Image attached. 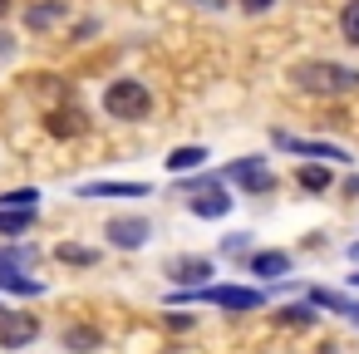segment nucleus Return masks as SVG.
Listing matches in <instances>:
<instances>
[{
	"label": "nucleus",
	"mask_w": 359,
	"mask_h": 354,
	"mask_svg": "<svg viewBox=\"0 0 359 354\" xmlns=\"http://www.w3.org/2000/svg\"><path fill=\"white\" fill-rule=\"evenodd\" d=\"M182 295H192L202 305H217V310H241V315L266 305V290H256V285H217V280H207L197 290H182Z\"/></svg>",
	"instance_id": "3"
},
{
	"label": "nucleus",
	"mask_w": 359,
	"mask_h": 354,
	"mask_svg": "<svg viewBox=\"0 0 359 354\" xmlns=\"http://www.w3.org/2000/svg\"><path fill=\"white\" fill-rule=\"evenodd\" d=\"M349 285H354V290H359V271H354V275H349Z\"/></svg>",
	"instance_id": "31"
},
{
	"label": "nucleus",
	"mask_w": 359,
	"mask_h": 354,
	"mask_svg": "<svg viewBox=\"0 0 359 354\" xmlns=\"http://www.w3.org/2000/svg\"><path fill=\"white\" fill-rule=\"evenodd\" d=\"M55 261H60V266H84V271H89V266H99V251H94V246H79V241H60V246H55Z\"/></svg>",
	"instance_id": "15"
},
{
	"label": "nucleus",
	"mask_w": 359,
	"mask_h": 354,
	"mask_svg": "<svg viewBox=\"0 0 359 354\" xmlns=\"http://www.w3.org/2000/svg\"><path fill=\"white\" fill-rule=\"evenodd\" d=\"M271 143L276 148H285V153H300V158H320V163H354L339 143H320V138H290L285 128H276L271 133Z\"/></svg>",
	"instance_id": "6"
},
{
	"label": "nucleus",
	"mask_w": 359,
	"mask_h": 354,
	"mask_svg": "<svg viewBox=\"0 0 359 354\" xmlns=\"http://www.w3.org/2000/svg\"><path fill=\"white\" fill-rule=\"evenodd\" d=\"M295 187H300V192H310V197H325V192L334 187V172H330V163H320V158L300 163V168H295Z\"/></svg>",
	"instance_id": "11"
},
{
	"label": "nucleus",
	"mask_w": 359,
	"mask_h": 354,
	"mask_svg": "<svg viewBox=\"0 0 359 354\" xmlns=\"http://www.w3.org/2000/svg\"><path fill=\"white\" fill-rule=\"evenodd\" d=\"M187 187H192V202H187V212H192V217L217 222V217H226V212L236 207V197H231L217 177H202V182H187Z\"/></svg>",
	"instance_id": "5"
},
{
	"label": "nucleus",
	"mask_w": 359,
	"mask_h": 354,
	"mask_svg": "<svg viewBox=\"0 0 359 354\" xmlns=\"http://www.w3.org/2000/svg\"><path fill=\"white\" fill-rule=\"evenodd\" d=\"M40 261L35 246H0V275H11V271H30Z\"/></svg>",
	"instance_id": "16"
},
{
	"label": "nucleus",
	"mask_w": 359,
	"mask_h": 354,
	"mask_svg": "<svg viewBox=\"0 0 359 354\" xmlns=\"http://www.w3.org/2000/svg\"><path fill=\"white\" fill-rule=\"evenodd\" d=\"M74 197H148V182H84Z\"/></svg>",
	"instance_id": "14"
},
{
	"label": "nucleus",
	"mask_w": 359,
	"mask_h": 354,
	"mask_svg": "<svg viewBox=\"0 0 359 354\" xmlns=\"http://www.w3.org/2000/svg\"><path fill=\"white\" fill-rule=\"evenodd\" d=\"M65 20V6H60V0H50V6H30L25 11V25L30 30H50V25H60Z\"/></svg>",
	"instance_id": "18"
},
{
	"label": "nucleus",
	"mask_w": 359,
	"mask_h": 354,
	"mask_svg": "<svg viewBox=\"0 0 359 354\" xmlns=\"http://www.w3.org/2000/svg\"><path fill=\"white\" fill-rule=\"evenodd\" d=\"M339 35H344V45L359 50V0H344V11H339Z\"/></svg>",
	"instance_id": "21"
},
{
	"label": "nucleus",
	"mask_w": 359,
	"mask_h": 354,
	"mask_svg": "<svg viewBox=\"0 0 359 354\" xmlns=\"http://www.w3.org/2000/svg\"><path fill=\"white\" fill-rule=\"evenodd\" d=\"M276 320H280V325H295V329H300V325H315V305H310V300H305V305H285Z\"/></svg>",
	"instance_id": "22"
},
{
	"label": "nucleus",
	"mask_w": 359,
	"mask_h": 354,
	"mask_svg": "<svg viewBox=\"0 0 359 354\" xmlns=\"http://www.w3.org/2000/svg\"><path fill=\"white\" fill-rule=\"evenodd\" d=\"M104 236H109V246H118V251H143L148 236H153V222H148V217H114V222L104 226Z\"/></svg>",
	"instance_id": "7"
},
{
	"label": "nucleus",
	"mask_w": 359,
	"mask_h": 354,
	"mask_svg": "<svg viewBox=\"0 0 359 354\" xmlns=\"http://www.w3.org/2000/svg\"><path fill=\"white\" fill-rule=\"evenodd\" d=\"M40 339V320L35 315H0V349H25Z\"/></svg>",
	"instance_id": "9"
},
{
	"label": "nucleus",
	"mask_w": 359,
	"mask_h": 354,
	"mask_svg": "<svg viewBox=\"0 0 359 354\" xmlns=\"http://www.w3.org/2000/svg\"><path fill=\"white\" fill-rule=\"evenodd\" d=\"M349 261H359V241H354V246H349Z\"/></svg>",
	"instance_id": "29"
},
{
	"label": "nucleus",
	"mask_w": 359,
	"mask_h": 354,
	"mask_svg": "<svg viewBox=\"0 0 359 354\" xmlns=\"http://www.w3.org/2000/svg\"><path fill=\"white\" fill-rule=\"evenodd\" d=\"M0 290H11V295H45V280H30L25 271H11V275H0Z\"/></svg>",
	"instance_id": "20"
},
{
	"label": "nucleus",
	"mask_w": 359,
	"mask_h": 354,
	"mask_svg": "<svg viewBox=\"0 0 359 354\" xmlns=\"http://www.w3.org/2000/svg\"><path fill=\"white\" fill-rule=\"evenodd\" d=\"M6 55H15V40H11V35H0V60H6Z\"/></svg>",
	"instance_id": "27"
},
{
	"label": "nucleus",
	"mask_w": 359,
	"mask_h": 354,
	"mask_svg": "<svg viewBox=\"0 0 359 354\" xmlns=\"http://www.w3.org/2000/svg\"><path fill=\"white\" fill-rule=\"evenodd\" d=\"M212 275H217V261H212V256H172V261H168V280L182 285V290H197V285H207Z\"/></svg>",
	"instance_id": "8"
},
{
	"label": "nucleus",
	"mask_w": 359,
	"mask_h": 354,
	"mask_svg": "<svg viewBox=\"0 0 359 354\" xmlns=\"http://www.w3.org/2000/svg\"><path fill=\"white\" fill-rule=\"evenodd\" d=\"M99 339H104V334H99L94 325H69V329H65V344H69L74 354H84V349H99Z\"/></svg>",
	"instance_id": "19"
},
{
	"label": "nucleus",
	"mask_w": 359,
	"mask_h": 354,
	"mask_svg": "<svg viewBox=\"0 0 359 354\" xmlns=\"http://www.w3.org/2000/svg\"><path fill=\"white\" fill-rule=\"evenodd\" d=\"M35 226V207H0V231L6 236H20Z\"/></svg>",
	"instance_id": "17"
},
{
	"label": "nucleus",
	"mask_w": 359,
	"mask_h": 354,
	"mask_svg": "<svg viewBox=\"0 0 359 354\" xmlns=\"http://www.w3.org/2000/svg\"><path fill=\"white\" fill-rule=\"evenodd\" d=\"M339 315H344L349 325H359V295H344V305H339Z\"/></svg>",
	"instance_id": "25"
},
{
	"label": "nucleus",
	"mask_w": 359,
	"mask_h": 354,
	"mask_svg": "<svg viewBox=\"0 0 359 354\" xmlns=\"http://www.w3.org/2000/svg\"><path fill=\"white\" fill-rule=\"evenodd\" d=\"M104 114H109V118H128V123L148 118V114H153L148 84H143V79H114V84L104 89Z\"/></svg>",
	"instance_id": "2"
},
{
	"label": "nucleus",
	"mask_w": 359,
	"mask_h": 354,
	"mask_svg": "<svg viewBox=\"0 0 359 354\" xmlns=\"http://www.w3.org/2000/svg\"><path fill=\"white\" fill-rule=\"evenodd\" d=\"M320 354H344V349H334V344H325V349H320Z\"/></svg>",
	"instance_id": "30"
},
{
	"label": "nucleus",
	"mask_w": 359,
	"mask_h": 354,
	"mask_svg": "<svg viewBox=\"0 0 359 354\" xmlns=\"http://www.w3.org/2000/svg\"><path fill=\"white\" fill-rule=\"evenodd\" d=\"M207 148H197V143H182V148H172L168 158H163V168L172 172V177H182V172H192V168H207Z\"/></svg>",
	"instance_id": "13"
},
{
	"label": "nucleus",
	"mask_w": 359,
	"mask_h": 354,
	"mask_svg": "<svg viewBox=\"0 0 359 354\" xmlns=\"http://www.w3.org/2000/svg\"><path fill=\"white\" fill-rule=\"evenodd\" d=\"M6 15H11V0H0V20H6Z\"/></svg>",
	"instance_id": "28"
},
{
	"label": "nucleus",
	"mask_w": 359,
	"mask_h": 354,
	"mask_svg": "<svg viewBox=\"0 0 359 354\" xmlns=\"http://www.w3.org/2000/svg\"><path fill=\"white\" fill-rule=\"evenodd\" d=\"M271 6H276V0H241V11H246V15H266Z\"/></svg>",
	"instance_id": "26"
},
{
	"label": "nucleus",
	"mask_w": 359,
	"mask_h": 354,
	"mask_svg": "<svg viewBox=\"0 0 359 354\" xmlns=\"http://www.w3.org/2000/svg\"><path fill=\"white\" fill-rule=\"evenodd\" d=\"M290 251H246V271L251 275H261V280H280V275H290Z\"/></svg>",
	"instance_id": "10"
},
{
	"label": "nucleus",
	"mask_w": 359,
	"mask_h": 354,
	"mask_svg": "<svg viewBox=\"0 0 359 354\" xmlns=\"http://www.w3.org/2000/svg\"><path fill=\"white\" fill-rule=\"evenodd\" d=\"M0 207H40L35 187H15V192H0Z\"/></svg>",
	"instance_id": "23"
},
{
	"label": "nucleus",
	"mask_w": 359,
	"mask_h": 354,
	"mask_svg": "<svg viewBox=\"0 0 359 354\" xmlns=\"http://www.w3.org/2000/svg\"><path fill=\"white\" fill-rule=\"evenodd\" d=\"M295 89L305 94H320V99H339V94H359V69L349 64H334V60H305L290 69Z\"/></svg>",
	"instance_id": "1"
},
{
	"label": "nucleus",
	"mask_w": 359,
	"mask_h": 354,
	"mask_svg": "<svg viewBox=\"0 0 359 354\" xmlns=\"http://www.w3.org/2000/svg\"><path fill=\"white\" fill-rule=\"evenodd\" d=\"M222 177L231 182V187H241L246 197H266V192H276V172L266 168V158H236V163H226L222 168Z\"/></svg>",
	"instance_id": "4"
},
{
	"label": "nucleus",
	"mask_w": 359,
	"mask_h": 354,
	"mask_svg": "<svg viewBox=\"0 0 359 354\" xmlns=\"http://www.w3.org/2000/svg\"><path fill=\"white\" fill-rule=\"evenodd\" d=\"M222 251H226V256H246V251H251V241L236 231V236H226V241H222Z\"/></svg>",
	"instance_id": "24"
},
{
	"label": "nucleus",
	"mask_w": 359,
	"mask_h": 354,
	"mask_svg": "<svg viewBox=\"0 0 359 354\" xmlns=\"http://www.w3.org/2000/svg\"><path fill=\"white\" fill-rule=\"evenodd\" d=\"M45 128H50V138H79L89 128V118L79 109H50L45 114Z\"/></svg>",
	"instance_id": "12"
},
{
	"label": "nucleus",
	"mask_w": 359,
	"mask_h": 354,
	"mask_svg": "<svg viewBox=\"0 0 359 354\" xmlns=\"http://www.w3.org/2000/svg\"><path fill=\"white\" fill-rule=\"evenodd\" d=\"M0 315H6V310H0Z\"/></svg>",
	"instance_id": "32"
}]
</instances>
